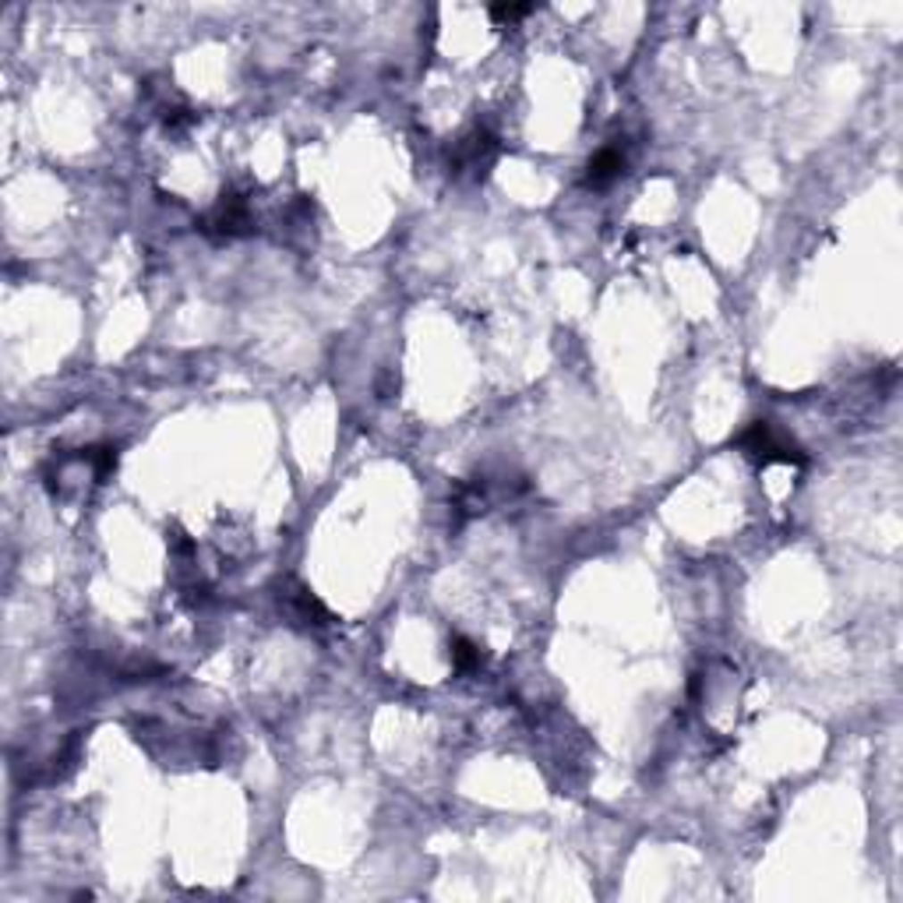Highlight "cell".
Here are the masks:
<instances>
[{
  "label": "cell",
  "mask_w": 903,
  "mask_h": 903,
  "mask_svg": "<svg viewBox=\"0 0 903 903\" xmlns=\"http://www.w3.org/2000/svg\"><path fill=\"white\" fill-rule=\"evenodd\" d=\"M741 448L763 463H805L801 448H794L787 438H780L769 423H752L745 434H741Z\"/></svg>",
  "instance_id": "obj_1"
},
{
  "label": "cell",
  "mask_w": 903,
  "mask_h": 903,
  "mask_svg": "<svg viewBox=\"0 0 903 903\" xmlns=\"http://www.w3.org/2000/svg\"><path fill=\"white\" fill-rule=\"evenodd\" d=\"M625 170V155L618 148H600L593 159H589V170H586V184L589 188H607L611 180H618Z\"/></svg>",
  "instance_id": "obj_2"
},
{
  "label": "cell",
  "mask_w": 903,
  "mask_h": 903,
  "mask_svg": "<svg viewBox=\"0 0 903 903\" xmlns=\"http://www.w3.org/2000/svg\"><path fill=\"white\" fill-rule=\"evenodd\" d=\"M452 667H456L459 674L477 671V667H481V649H477V642L456 635V639H452Z\"/></svg>",
  "instance_id": "obj_3"
},
{
  "label": "cell",
  "mask_w": 903,
  "mask_h": 903,
  "mask_svg": "<svg viewBox=\"0 0 903 903\" xmlns=\"http://www.w3.org/2000/svg\"><path fill=\"white\" fill-rule=\"evenodd\" d=\"M526 14H533V4H494L490 7V18H497V21H519Z\"/></svg>",
  "instance_id": "obj_4"
}]
</instances>
